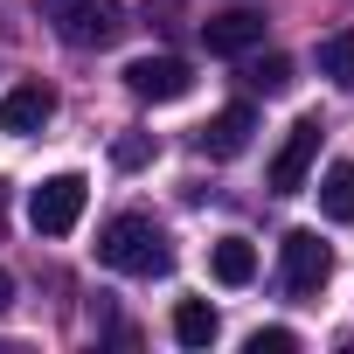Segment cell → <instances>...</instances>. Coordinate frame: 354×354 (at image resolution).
Segmentation results:
<instances>
[{
    "mask_svg": "<svg viewBox=\"0 0 354 354\" xmlns=\"http://www.w3.org/2000/svg\"><path fill=\"white\" fill-rule=\"evenodd\" d=\"M97 257L111 264V271H125V278H160L167 264H174V250H167V230L153 223V216H111L104 230H97Z\"/></svg>",
    "mask_w": 354,
    "mask_h": 354,
    "instance_id": "1",
    "label": "cell"
},
{
    "mask_svg": "<svg viewBox=\"0 0 354 354\" xmlns=\"http://www.w3.org/2000/svg\"><path fill=\"white\" fill-rule=\"evenodd\" d=\"M56 35L70 49H111L125 35V8L118 0H63L56 8Z\"/></svg>",
    "mask_w": 354,
    "mask_h": 354,
    "instance_id": "2",
    "label": "cell"
},
{
    "mask_svg": "<svg viewBox=\"0 0 354 354\" xmlns=\"http://www.w3.org/2000/svg\"><path fill=\"white\" fill-rule=\"evenodd\" d=\"M84 202H91V181H84V174H49V181L35 188V202H28L35 236H70L77 216H84Z\"/></svg>",
    "mask_w": 354,
    "mask_h": 354,
    "instance_id": "3",
    "label": "cell"
},
{
    "mask_svg": "<svg viewBox=\"0 0 354 354\" xmlns=\"http://www.w3.org/2000/svg\"><path fill=\"white\" fill-rule=\"evenodd\" d=\"M278 264H285V292L292 299H313L326 278H333V250L319 243V230H292L278 243Z\"/></svg>",
    "mask_w": 354,
    "mask_h": 354,
    "instance_id": "4",
    "label": "cell"
},
{
    "mask_svg": "<svg viewBox=\"0 0 354 354\" xmlns=\"http://www.w3.org/2000/svg\"><path fill=\"white\" fill-rule=\"evenodd\" d=\"M125 91L146 104H174V97L195 91V70L181 56H139V63H125Z\"/></svg>",
    "mask_w": 354,
    "mask_h": 354,
    "instance_id": "5",
    "label": "cell"
},
{
    "mask_svg": "<svg viewBox=\"0 0 354 354\" xmlns=\"http://www.w3.org/2000/svg\"><path fill=\"white\" fill-rule=\"evenodd\" d=\"M313 160H319V125L299 118V125L285 132V146L271 153V188H278V195H299L306 174H313Z\"/></svg>",
    "mask_w": 354,
    "mask_h": 354,
    "instance_id": "6",
    "label": "cell"
},
{
    "mask_svg": "<svg viewBox=\"0 0 354 354\" xmlns=\"http://www.w3.org/2000/svg\"><path fill=\"white\" fill-rule=\"evenodd\" d=\"M56 118V91L49 84H15V91H0V132L8 139H28Z\"/></svg>",
    "mask_w": 354,
    "mask_h": 354,
    "instance_id": "7",
    "label": "cell"
},
{
    "mask_svg": "<svg viewBox=\"0 0 354 354\" xmlns=\"http://www.w3.org/2000/svg\"><path fill=\"white\" fill-rule=\"evenodd\" d=\"M202 42H209V56H250L264 42V15L257 8H223V15L202 21Z\"/></svg>",
    "mask_w": 354,
    "mask_h": 354,
    "instance_id": "8",
    "label": "cell"
},
{
    "mask_svg": "<svg viewBox=\"0 0 354 354\" xmlns=\"http://www.w3.org/2000/svg\"><path fill=\"white\" fill-rule=\"evenodd\" d=\"M250 132H257V111H250V104H230V111H216V118L202 125L195 146H202L209 160H236V153L250 146Z\"/></svg>",
    "mask_w": 354,
    "mask_h": 354,
    "instance_id": "9",
    "label": "cell"
},
{
    "mask_svg": "<svg viewBox=\"0 0 354 354\" xmlns=\"http://www.w3.org/2000/svg\"><path fill=\"white\" fill-rule=\"evenodd\" d=\"M209 271H216V285H250L257 278V250H250V236H223L216 250H209Z\"/></svg>",
    "mask_w": 354,
    "mask_h": 354,
    "instance_id": "10",
    "label": "cell"
},
{
    "mask_svg": "<svg viewBox=\"0 0 354 354\" xmlns=\"http://www.w3.org/2000/svg\"><path fill=\"white\" fill-rule=\"evenodd\" d=\"M216 333H223V319H216L209 299H181L174 306V340L181 347H216Z\"/></svg>",
    "mask_w": 354,
    "mask_h": 354,
    "instance_id": "11",
    "label": "cell"
},
{
    "mask_svg": "<svg viewBox=\"0 0 354 354\" xmlns=\"http://www.w3.org/2000/svg\"><path fill=\"white\" fill-rule=\"evenodd\" d=\"M319 216L326 223H354V160H333L319 174Z\"/></svg>",
    "mask_w": 354,
    "mask_h": 354,
    "instance_id": "12",
    "label": "cell"
},
{
    "mask_svg": "<svg viewBox=\"0 0 354 354\" xmlns=\"http://www.w3.org/2000/svg\"><path fill=\"white\" fill-rule=\"evenodd\" d=\"M313 63H319V77H326V84L354 91V28H333V35L313 49Z\"/></svg>",
    "mask_w": 354,
    "mask_h": 354,
    "instance_id": "13",
    "label": "cell"
},
{
    "mask_svg": "<svg viewBox=\"0 0 354 354\" xmlns=\"http://www.w3.org/2000/svg\"><path fill=\"white\" fill-rule=\"evenodd\" d=\"M243 84L264 91V97H285V91H292V63H285V56H257V63L243 70Z\"/></svg>",
    "mask_w": 354,
    "mask_h": 354,
    "instance_id": "14",
    "label": "cell"
},
{
    "mask_svg": "<svg viewBox=\"0 0 354 354\" xmlns=\"http://www.w3.org/2000/svg\"><path fill=\"white\" fill-rule=\"evenodd\" d=\"M292 347H299L292 326H257V333L243 340V354H292Z\"/></svg>",
    "mask_w": 354,
    "mask_h": 354,
    "instance_id": "15",
    "label": "cell"
},
{
    "mask_svg": "<svg viewBox=\"0 0 354 354\" xmlns=\"http://www.w3.org/2000/svg\"><path fill=\"white\" fill-rule=\"evenodd\" d=\"M146 153H153V146H146V139H118V146H111V160H118V167H139V160H146Z\"/></svg>",
    "mask_w": 354,
    "mask_h": 354,
    "instance_id": "16",
    "label": "cell"
},
{
    "mask_svg": "<svg viewBox=\"0 0 354 354\" xmlns=\"http://www.w3.org/2000/svg\"><path fill=\"white\" fill-rule=\"evenodd\" d=\"M8 299H15V278H8V271H0V313H8Z\"/></svg>",
    "mask_w": 354,
    "mask_h": 354,
    "instance_id": "17",
    "label": "cell"
},
{
    "mask_svg": "<svg viewBox=\"0 0 354 354\" xmlns=\"http://www.w3.org/2000/svg\"><path fill=\"white\" fill-rule=\"evenodd\" d=\"M0 216H8V202H0Z\"/></svg>",
    "mask_w": 354,
    "mask_h": 354,
    "instance_id": "18",
    "label": "cell"
}]
</instances>
